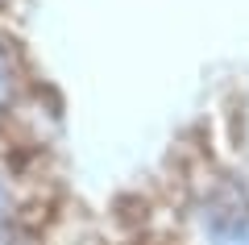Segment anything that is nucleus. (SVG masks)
I'll return each instance as SVG.
<instances>
[{"instance_id": "obj_1", "label": "nucleus", "mask_w": 249, "mask_h": 245, "mask_svg": "<svg viewBox=\"0 0 249 245\" xmlns=\"http://www.w3.org/2000/svg\"><path fill=\"white\" fill-rule=\"evenodd\" d=\"M29 212H34V195L25 191V179L17 167L0 162V245H21L29 237Z\"/></svg>"}, {"instance_id": "obj_2", "label": "nucleus", "mask_w": 249, "mask_h": 245, "mask_svg": "<svg viewBox=\"0 0 249 245\" xmlns=\"http://www.w3.org/2000/svg\"><path fill=\"white\" fill-rule=\"evenodd\" d=\"M21 88H25V75H21V58L13 50V42L0 38V116L9 113L21 100Z\"/></svg>"}]
</instances>
